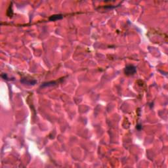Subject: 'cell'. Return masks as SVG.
I'll list each match as a JSON object with an SVG mask.
<instances>
[{
	"label": "cell",
	"mask_w": 168,
	"mask_h": 168,
	"mask_svg": "<svg viewBox=\"0 0 168 168\" xmlns=\"http://www.w3.org/2000/svg\"><path fill=\"white\" fill-rule=\"evenodd\" d=\"M124 72L125 75L127 76L133 75L136 72V68L133 65H129V66H126L124 70Z\"/></svg>",
	"instance_id": "cell-1"
},
{
	"label": "cell",
	"mask_w": 168,
	"mask_h": 168,
	"mask_svg": "<svg viewBox=\"0 0 168 168\" xmlns=\"http://www.w3.org/2000/svg\"><path fill=\"white\" fill-rule=\"evenodd\" d=\"M62 15H52L51 17H49V20L51 21H55L57 20H60L62 18Z\"/></svg>",
	"instance_id": "cell-2"
}]
</instances>
